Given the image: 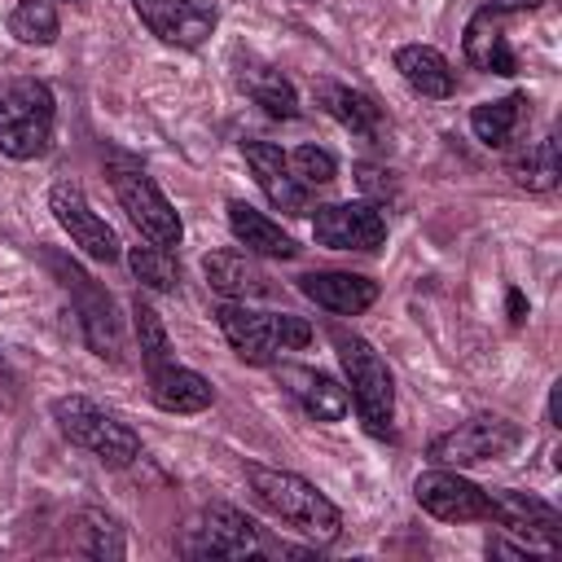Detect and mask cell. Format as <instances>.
<instances>
[{
  "label": "cell",
  "instance_id": "6da1fadb",
  "mask_svg": "<svg viewBox=\"0 0 562 562\" xmlns=\"http://www.w3.org/2000/svg\"><path fill=\"white\" fill-rule=\"evenodd\" d=\"M246 483H250V492H255V501L272 514V518H281V522H290L294 531H303L307 540H316V544H334L338 540V531H342V514H338V505L325 496V492H316L307 479H299V474H290V470H268V465H246Z\"/></svg>",
  "mask_w": 562,
  "mask_h": 562
},
{
  "label": "cell",
  "instance_id": "7a4b0ae2",
  "mask_svg": "<svg viewBox=\"0 0 562 562\" xmlns=\"http://www.w3.org/2000/svg\"><path fill=\"white\" fill-rule=\"evenodd\" d=\"M53 88L44 79H9L0 88V154L13 162L44 158L53 149Z\"/></svg>",
  "mask_w": 562,
  "mask_h": 562
},
{
  "label": "cell",
  "instance_id": "3957f363",
  "mask_svg": "<svg viewBox=\"0 0 562 562\" xmlns=\"http://www.w3.org/2000/svg\"><path fill=\"white\" fill-rule=\"evenodd\" d=\"M220 329L228 338V347L246 360V364H268L277 351H299L312 342V325L303 316H290V312H255L237 299L220 303Z\"/></svg>",
  "mask_w": 562,
  "mask_h": 562
},
{
  "label": "cell",
  "instance_id": "277c9868",
  "mask_svg": "<svg viewBox=\"0 0 562 562\" xmlns=\"http://www.w3.org/2000/svg\"><path fill=\"white\" fill-rule=\"evenodd\" d=\"M53 417H57L61 435H66L75 448L92 452V457H97L101 465H110V470H123V465H132V461L140 457L136 430L123 426L114 413L97 408L88 395H61V400H53Z\"/></svg>",
  "mask_w": 562,
  "mask_h": 562
},
{
  "label": "cell",
  "instance_id": "5b68a950",
  "mask_svg": "<svg viewBox=\"0 0 562 562\" xmlns=\"http://www.w3.org/2000/svg\"><path fill=\"white\" fill-rule=\"evenodd\" d=\"M334 347H338V360H342V373H347V386H351V400H356L364 430L386 439L391 417H395V382H391L386 360L356 334H338Z\"/></svg>",
  "mask_w": 562,
  "mask_h": 562
},
{
  "label": "cell",
  "instance_id": "8992f818",
  "mask_svg": "<svg viewBox=\"0 0 562 562\" xmlns=\"http://www.w3.org/2000/svg\"><path fill=\"white\" fill-rule=\"evenodd\" d=\"M522 443V426L501 417V413H479L461 426H452L448 435L430 439L426 457L435 465H448V470H461V465H479V461H501L509 457L514 448Z\"/></svg>",
  "mask_w": 562,
  "mask_h": 562
},
{
  "label": "cell",
  "instance_id": "52a82bcc",
  "mask_svg": "<svg viewBox=\"0 0 562 562\" xmlns=\"http://www.w3.org/2000/svg\"><path fill=\"white\" fill-rule=\"evenodd\" d=\"M114 193H119V206L127 211V220L140 228V237L145 241H154V246H180V237H184V224H180V215H176V206L167 202V193L154 184V176H145V171H119L114 176Z\"/></svg>",
  "mask_w": 562,
  "mask_h": 562
},
{
  "label": "cell",
  "instance_id": "ba28073f",
  "mask_svg": "<svg viewBox=\"0 0 562 562\" xmlns=\"http://www.w3.org/2000/svg\"><path fill=\"white\" fill-rule=\"evenodd\" d=\"M413 496L439 522H487L492 518V496L479 483H470L457 470H448V465L417 474Z\"/></svg>",
  "mask_w": 562,
  "mask_h": 562
},
{
  "label": "cell",
  "instance_id": "9c48e42d",
  "mask_svg": "<svg viewBox=\"0 0 562 562\" xmlns=\"http://www.w3.org/2000/svg\"><path fill=\"white\" fill-rule=\"evenodd\" d=\"M48 211H53V220L70 233V241H75L88 259H97V263H114V259H119V237H114V228L88 206V198H83V189H79L75 180H57V184H53Z\"/></svg>",
  "mask_w": 562,
  "mask_h": 562
},
{
  "label": "cell",
  "instance_id": "30bf717a",
  "mask_svg": "<svg viewBox=\"0 0 562 562\" xmlns=\"http://www.w3.org/2000/svg\"><path fill=\"white\" fill-rule=\"evenodd\" d=\"M312 237L329 250H378L386 241V215L373 202H329L316 206Z\"/></svg>",
  "mask_w": 562,
  "mask_h": 562
},
{
  "label": "cell",
  "instance_id": "8fae6325",
  "mask_svg": "<svg viewBox=\"0 0 562 562\" xmlns=\"http://www.w3.org/2000/svg\"><path fill=\"white\" fill-rule=\"evenodd\" d=\"M487 496H492V518L487 522H496L501 531L522 536L527 549L549 553V549L562 544V518H558L553 505H544V501H536L527 492H509V487L487 492Z\"/></svg>",
  "mask_w": 562,
  "mask_h": 562
},
{
  "label": "cell",
  "instance_id": "7c38bea8",
  "mask_svg": "<svg viewBox=\"0 0 562 562\" xmlns=\"http://www.w3.org/2000/svg\"><path fill=\"white\" fill-rule=\"evenodd\" d=\"M136 18L176 48H198L215 31V4L211 0H132Z\"/></svg>",
  "mask_w": 562,
  "mask_h": 562
},
{
  "label": "cell",
  "instance_id": "4fadbf2b",
  "mask_svg": "<svg viewBox=\"0 0 562 562\" xmlns=\"http://www.w3.org/2000/svg\"><path fill=\"white\" fill-rule=\"evenodd\" d=\"M255 549H259V531L233 505H206L202 522L193 527V540H184V553H211V558H246Z\"/></svg>",
  "mask_w": 562,
  "mask_h": 562
},
{
  "label": "cell",
  "instance_id": "5bb4252c",
  "mask_svg": "<svg viewBox=\"0 0 562 562\" xmlns=\"http://www.w3.org/2000/svg\"><path fill=\"white\" fill-rule=\"evenodd\" d=\"M57 272H61V281L79 294V325H83V334H88V347L97 351V356H110V360H123V334H119V316H114V299L110 294H101L79 268H61L57 263Z\"/></svg>",
  "mask_w": 562,
  "mask_h": 562
},
{
  "label": "cell",
  "instance_id": "9a60e30c",
  "mask_svg": "<svg viewBox=\"0 0 562 562\" xmlns=\"http://www.w3.org/2000/svg\"><path fill=\"white\" fill-rule=\"evenodd\" d=\"M241 154H246V167L255 171L263 198L277 211H285V215H303L307 211V184H299L290 176V162H285L281 145H272V140H241Z\"/></svg>",
  "mask_w": 562,
  "mask_h": 562
},
{
  "label": "cell",
  "instance_id": "2e32d148",
  "mask_svg": "<svg viewBox=\"0 0 562 562\" xmlns=\"http://www.w3.org/2000/svg\"><path fill=\"white\" fill-rule=\"evenodd\" d=\"M461 48H465V61H470L474 70H487V75H514V70H518V57H514V48H509V40H505V9L483 4V9L465 22Z\"/></svg>",
  "mask_w": 562,
  "mask_h": 562
},
{
  "label": "cell",
  "instance_id": "e0dca14e",
  "mask_svg": "<svg viewBox=\"0 0 562 562\" xmlns=\"http://www.w3.org/2000/svg\"><path fill=\"white\" fill-rule=\"evenodd\" d=\"M299 290L338 316H356L378 299V281L356 277V272H307L299 277Z\"/></svg>",
  "mask_w": 562,
  "mask_h": 562
},
{
  "label": "cell",
  "instance_id": "ac0fdd59",
  "mask_svg": "<svg viewBox=\"0 0 562 562\" xmlns=\"http://www.w3.org/2000/svg\"><path fill=\"white\" fill-rule=\"evenodd\" d=\"M149 400H154L162 413H202V408H211L215 391H211V382H206L202 373L180 369V364L171 360V364H162V369L149 373Z\"/></svg>",
  "mask_w": 562,
  "mask_h": 562
},
{
  "label": "cell",
  "instance_id": "d6986e66",
  "mask_svg": "<svg viewBox=\"0 0 562 562\" xmlns=\"http://www.w3.org/2000/svg\"><path fill=\"white\" fill-rule=\"evenodd\" d=\"M395 70L404 75V83H408L413 92H422V97H430V101H443V97H452V88H457V75H452V66H448V57H443L439 48H430V44H404V48L395 53Z\"/></svg>",
  "mask_w": 562,
  "mask_h": 562
},
{
  "label": "cell",
  "instance_id": "ffe728a7",
  "mask_svg": "<svg viewBox=\"0 0 562 562\" xmlns=\"http://www.w3.org/2000/svg\"><path fill=\"white\" fill-rule=\"evenodd\" d=\"M202 272H206V285L224 299H250L268 290V277L259 272L250 250H211L202 259Z\"/></svg>",
  "mask_w": 562,
  "mask_h": 562
},
{
  "label": "cell",
  "instance_id": "44dd1931",
  "mask_svg": "<svg viewBox=\"0 0 562 562\" xmlns=\"http://www.w3.org/2000/svg\"><path fill=\"white\" fill-rule=\"evenodd\" d=\"M228 228L250 255H268V259H294L299 255L294 237L281 233V224H272L263 211H255L246 202H228Z\"/></svg>",
  "mask_w": 562,
  "mask_h": 562
},
{
  "label": "cell",
  "instance_id": "7402d4cb",
  "mask_svg": "<svg viewBox=\"0 0 562 562\" xmlns=\"http://www.w3.org/2000/svg\"><path fill=\"white\" fill-rule=\"evenodd\" d=\"M281 378L290 382V391H294V400L303 404L307 417H316V422H342L347 417V386H338L329 373L285 364Z\"/></svg>",
  "mask_w": 562,
  "mask_h": 562
},
{
  "label": "cell",
  "instance_id": "603a6c76",
  "mask_svg": "<svg viewBox=\"0 0 562 562\" xmlns=\"http://www.w3.org/2000/svg\"><path fill=\"white\" fill-rule=\"evenodd\" d=\"M316 92H321V105H325L351 136H364V140L378 136V127H382V110H378L364 92H356V88H347V83H321Z\"/></svg>",
  "mask_w": 562,
  "mask_h": 562
},
{
  "label": "cell",
  "instance_id": "cb8c5ba5",
  "mask_svg": "<svg viewBox=\"0 0 562 562\" xmlns=\"http://www.w3.org/2000/svg\"><path fill=\"white\" fill-rule=\"evenodd\" d=\"M522 105H527V97L522 92H509V97H501V101H483V105H474L470 110V132L483 140V145H505L509 136H514V127H518V119H522Z\"/></svg>",
  "mask_w": 562,
  "mask_h": 562
},
{
  "label": "cell",
  "instance_id": "d4e9b609",
  "mask_svg": "<svg viewBox=\"0 0 562 562\" xmlns=\"http://www.w3.org/2000/svg\"><path fill=\"white\" fill-rule=\"evenodd\" d=\"M509 176H514L522 189H531V193H549V189L558 184V140L544 136V140L527 145V149L509 162Z\"/></svg>",
  "mask_w": 562,
  "mask_h": 562
},
{
  "label": "cell",
  "instance_id": "484cf974",
  "mask_svg": "<svg viewBox=\"0 0 562 562\" xmlns=\"http://www.w3.org/2000/svg\"><path fill=\"white\" fill-rule=\"evenodd\" d=\"M127 268H132V277H136L145 290L171 294V290L180 285V268H176V255H171L167 246H154V241L132 246V250H127Z\"/></svg>",
  "mask_w": 562,
  "mask_h": 562
},
{
  "label": "cell",
  "instance_id": "4316f807",
  "mask_svg": "<svg viewBox=\"0 0 562 562\" xmlns=\"http://www.w3.org/2000/svg\"><path fill=\"white\" fill-rule=\"evenodd\" d=\"M246 92L255 97V105H263V114L272 119H294L299 114V97H294V83L281 75V70H246Z\"/></svg>",
  "mask_w": 562,
  "mask_h": 562
},
{
  "label": "cell",
  "instance_id": "83f0119b",
  "mask_svg": "<svg viewBox=\"0 0 562 562\" xmlns=\"http://www.w3.org/2000/svg\"><path fill=\"white\" fill-rule=\"evenodd\" d=\"M75 544L88 558H123V527L101 509H83L75 518Z\"/></svg>",
  "mask_w": 562,
  "mask_h": 562
},
{
  "label": "cell",
  "instance_id": "f1b7e54d",
  "mask_svg": "<svg viewBox=\"0 0 562 562\" xmlns=\"http://www.w3.org/2000/svg\"><path fill=\"white\" fill-rule=\"evenodd\" d=\"M132 325H136V342H140V356H145L149 373L162 369V364H171V338H167V325H162V316H158L140 294L132 299Z\"/></svg>",
  "mask_w": 562,
  "mask_h": 562
},
{
  "label": "cell",
  "instance_id": "f546056e",
  "mask_svg": "<svg viewBox=\"0 0 562 562\" xmlns=\"http://www.w3.org/2000/svg\"><path fill=\"white\" fill-rule=\"evenodd\" d=\"M9 31L22 44H53L57 40V9L53 0H18L9 13Z\"/></svg>",
  "mask_w": 562,
  "mask_h": 562
},
{
  "label": "cell",
  "instance_id": "4dcf8cb0",
  "mask_svg": "<svg viewBox=\"0 0 562 562\" xmlns=\"http://www.w3.org/2000/svg\"><path fill=\"white\" fill-rule=\"evenodd\" d=\"M285 162H290V176H294L299 184H329V180L338 176L334 154H329V149H321V145H299Z\"/></svg>",
  "mask_w": 562,
  "mask_h": 562
},
{
  "label": "cell",
  "instance_id": "1f68e13d",
  "mask_svg": "<svg viewBox=\"0 0 562 562\" xmlns=\"http://www.w3.org/2000/svg\"><path fill=\"white\" fill-rule=\"evenodd\" d=\"M356 184H360L369 198H391V193H395V176H391L386 167H369V162L356 167Z\"/></svg>",
  "mask_w": 562,
  "mask_h": 562
},
{
  "label": "cell",
  "instance_id": "d6a6232c",
  "mask_svg": "<svg viewBox=\"0 0 562 562\" xmlns=\"http://www.w3.org/2000/svg\"><path fill=\"white\" fill-rule=\"evenodd\" d=\"M487 553H492V558H514V562H522V558H531L536 549H527V544H509V540L492 536V540H487Z\"/></svg>",
  "mask_w": 562,
  "mask_h": 562
},
{
  "label": "cell",
  "instance_id": "836d02e7",
  "mask_svg": "<svg viewBox=\"0 0 562 562\" xmlns=\"http://www.w3.org/2000/svg\"><path fill=\"white\" fill-rule=\"evenodd\" d=\"M509 321H514V325H522V321H527V299H522L518 290H509Z\"/></svg>",
  "mask_w": 562,
  "mask_h": 562
},
{
  "label": "cell",
  "instance_id": "e575fe53",
  "mask_svg": "<svg viewBox=\"0 0 562 562\" xmlns=\"http://www.w3.org/2000/svg\"><path fill=\"white\" fill-rule=\"evenodd\" d=\"M558 400H562V382H553V391H549V426H562L558 422Z\"/></svg>",
  "mask_w": 562,
  "mask_h": 562
},
{
  "label": "cell",
  "instance_id": "d590c367",
  "mask_svg": "<svg viewBox=\"0 0 562 562\" xmlns=\"http://www.w3.org/2000/svg\"><path fill=\"white\" fill-rule=\"evenodd\" d=\"M487 4H492V9H505V13H509V9H536L540 0H487Z\"/></svg>",
  "mask_w": 562,
  "mask_h": 562
}]
</instances>
